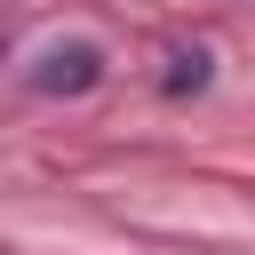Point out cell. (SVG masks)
Here are the masks:
<instances>
[{
    "label": "cell",
    "instance_id": "obj_2",
    "mask_svg": "<svg viewBox=\"0 0 255 255\" xmlns=\"http://www.w3.org/2000/svg\"><path fill=\"white\" fill-rule=\"evenodd\" d=\"M167 64H175V72H167V88H175V96H183V88H207V56H199V48H175Z\"/></svg>",
    "mask_w": 255,
    "mask_h": 255
},
{
    "label": "cell",
    "instance_id": "obj_1",
    "mask_svg": "<svg viewBox=\"0 0 255 255\" xmlns=\"http://www.w3.org/2000/svg\"><path fill=\"white\" fill-rule=\"evenodd\" d=\"M96 80H104V48H88V40L48 48V56H40V72H32V88H40V96H80V88H96Z\"/></svg>",
    "mask_w": 255,
    "mask_h": 255
}]
</instances>
